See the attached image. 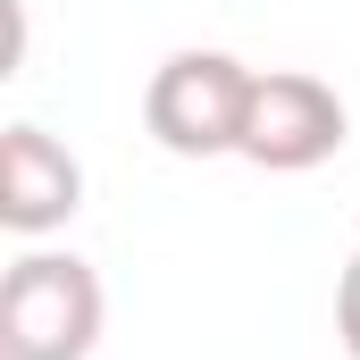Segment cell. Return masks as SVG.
Masks as SVG:
<instances>
[{
    "label": "cell",
    "mask_w": 360,
    "mask_h": 360,
    "mask_svg": "<svg viewBox=\"0 0 360 360\" xmlns=\"http://www.w3.org/2000/svg\"><path fill=\"white\" fill-rule=\"evenodd\" d=\"M109 327L101 269L76 252H17L0 276V352L8 360H92Z\"/></svg>",
    "instance_id": "6da1fadb"
},
{
    "label": "cell",
    "mask_w": 360,
    "mask_h": 360,
    "mask_svg": "<svg viewBox=\"0 0 360 360\" xmlns=\"http://www.w3.org/2000/svg\"><path fill=\"white\" fill-rule=\"evenodd\" d=\"M252 76L235 51H168L143 84V126L160 151L176 160H226L243 151V109H252Z\"/></svg>",
    "instance_id": "7a4b0ae2"
},
{
    "label": "cell",
    "mask_w": 360,
    "mask_h": 360,
    "mask_svg": "<svg viewBox=\"0 0 360 360\" xmlns=\"http://www.w3.org/2000/svg\"><path fill=\"white\" fill-rule=\"evenodd\" d=\"M344 134H352V109H344V92L327 76H310V68H260L235 160H252L269 176H310V168H327L344 151Z\"/></svg>",
    "instance_id": "3957f363"
},
{
    "label": "cell",
    "mask_w": 360,
    "mask_h": 360,
    "mask_svg": "<svg viewBox=\"0 0 360 360\" xmlns=\"http://www.w3.org/2000/svg\"><path fill=\"white\" fill-rule=\"evenodd\" d=\"M76 210H84V160L42 126H8L0 134V226L34 243L68 226Z\"/></svg>",
    "instance_id": "277c9868"
},
{
    "label": "cell",
    "mask_w": 360,
    "mask_h": 360,
    "mask_svg": "<svg viewBox=\"0 0 360 360\" xmlns=\"http://www.w3.org/2000/svg\"><path fill=\"white\" fill-rule=\"evenodd\" d=\"M335 335L360 360V252H352V269H344V285H335Z\"/></svg>",
    "instance_id": "5b68a950"
}]
</instances>
